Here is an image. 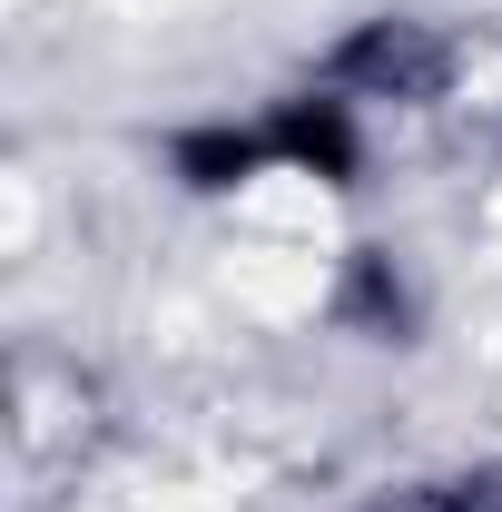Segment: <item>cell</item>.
Segmentation results:
<instances>
[{"label":"cell","instance_id":"cell-1","mask_svg":"<svg viewBox=\"0 0 502 512\" xmlns=\"http://www.w3.org/2000/svg\"><path fill=\"white\" fill-rule=\"evenodd\" d=\"M315 79L345 89L365 119H375V109H443L453 79H463V50H453V30L424 20V10H365L355 30L325 40Z\"/></svg>","mask_w":502,"mask_h":512},{"label":"cell","instance_id":"cell-2","mask_svg":"<svg viewBox=\"0 0 502 512\" xmlns=\"http://www.w3.org/2000/svg\"><path fill=\"white\" fill-rule=\"evenodd\" d=\"M266 148H276V178H306L325 197L365 188V158H375L365 109L345 89H325V79H296V89L266 99Z\"/></svg>","mask_w":502,"mask_h":512},{"label":"cell","instance_id":"cell-3","mask_svg":"<svg viewBox=\"0 0 502 512\" xmlns=\"http://www.w3.org/2000/svg\"><path fill=\"white\" fill-rule=\"evenodd\" d=\"M158 168L168 188L197 197V207H227L247 197L256 178H276V148H266V109H197L158 138Z\"/></svg>","mask_w":502,"mask_h":512},{"label":"cell","instance_id":"cell-4","mask_svg":"<svg viewBox=\"0 0 502 512\" xmlns=\"http://www.w3.org/2000/svg\"><path fill=\"white\" fill-rule=\"evenodd\" d=\"M325 306H335V325H345L355 345H414V335H424V286H414L404 247H384V237L345 247Z\"/></svg>","mask_w":502,"mask_h":512},{"label":"cell","instance_id":"cell-5","mask_svg":"<svg viewBox=\"0 0 502 512\" xmlns=\"http://www.w3.org/2000/svg\"><path fill=\"white\" fill-rule=\"evenodd\" d=\"M384 512H502L493 483H404Z\"/></svg>","mask_w":502,"mask_h":512}]
</instances>
